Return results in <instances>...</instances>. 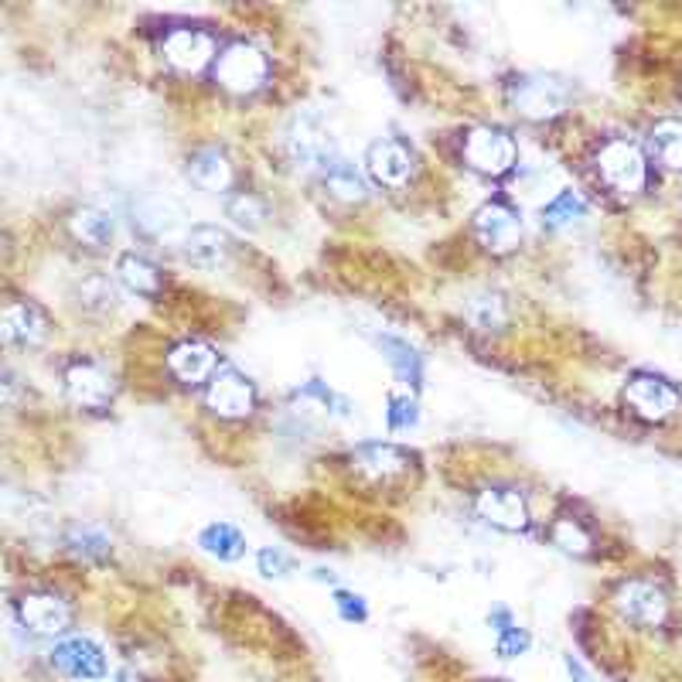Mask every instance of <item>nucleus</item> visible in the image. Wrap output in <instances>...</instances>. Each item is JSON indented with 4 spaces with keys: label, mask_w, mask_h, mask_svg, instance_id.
<instances>
[{
    "label": "nucleus",
    "mask_w": 682,
    "mask_h": 682,
    "mask_svg": "<svg viewBox=\"0 0 682 682\" xmlns=\"http://www.w3.org/2000/svg\"><path fill=\"white\" fill-rule=\"evenodd\" d=\"M287 151L301 168L308 171H328L338 158H334V137L331 127L318 117V113H301L290 120L287 130Z\"/></svg>",
    "instance_id": "obj_1"
},
{
    "label": "nucleus",
    "mask_w": 682,
    "mask_h": 682,
    "mask_svg": "<svg viewBox=\"0 0 682 682\" xmlns=\"http://www.w3.org/2000/svg\"><path fill=\"white\" fill-rule=\"evenodd\" d=\"M598 171L608 181V188H614L618 194H639L649 181V164L645 154L635 148L631 140H608L601 154H598Z\"/></svg>",
    "instance_id": "obj_2"
},
{
    "label": "nucleus",
    "mask_w": 682,
    "mask_h": 682,
    "mask_svg": "<svg viewBox=\"0 0 682 682\" xmlns=\"http://www.w3.org/2000/svg\"><path fill=\"white\" fill-rule=\"evenodd\" d=\"M267 56L260 52L257 44H247V41H235L229 44L225 52L219 56L215 62V79L222 89L235 92V96H247V92H257L263 82H267Z\"/></svg>",
    "instance_id": "obj_3"
},
{
    "label": "nucleus",
    "mask_w": 682,
    "mask_h": 682,
    "mask_svg": "<svg viewBox=\"0 0 682 682\" xmlns=\"http://www.w3.org/2000/svg\"><path fill=\"white\" fill-rule=\"evenodd\" d=\"M509 103L525 120H553L566 107V92L546 76H515L509 82Z\"/></svg>",
    "instance_id": "obj_4"
},
{
    "label": "nucleus",
    "mask_w": 682,
    "mask_h": 682,
    "mask_svg": "<svg viewBox=\"0 0 682 682\" xmlns=\"http://www.w3.org/2000/svg\"><path fill=\"white\" fill-rule=\"evenodd\" d=\"M614 611L635 628H662L669 618V598L649 580H624L614 591Z\"/></svg>",
    "instance_id": "obj_5"
},
{
    "label": "nucleus",
    "mask_w": 682,
    "mask_h": 682,
    "mask_svg": "<svg viewBox=\"0 0 682 682\" xmlns=\"http://www.w3.org/2000/svg\"><path fill=\"white\" fill-rule=\"evenodd\" d=\"M464 158L481 174H505L515 164V140L499 127H474L464 140Z\"/></svg>",
    "instance_id": "obj_6"
},
{
    "label": "nucleus",
    "mask_w": 682,
    "mask_h": 682,
    "mask_svg": "<svg viewBox=\"0 0 682 682\" xmlns=\"http://www.w3.org/2000/svg\"><path fill=\"white\" fill-rule=\"evenodd\" d=\"M205 403L215 417H225V420H239V417H250L253 407H257V389L253 382L235 372V369H222L212 375L209 382V393H205Z\"/></svg>",
    "instance_id": "obj_7"
},
{
    "label": "nucleus",
    "mask_w": 682,
    "mask_h": 682,
    "mask_svg": "<svg viewBox=\"0 0 682 682\" xmlns=\"http://www.w3.org/2000/svg\"><path fill=\"white\" fill-rule=\"evenodd\" d=\"M624 400L642 420H665L679 407V389L672 382H665L662 375L639 372L624 385Z\"/></svg>",
    "instance_id": "obj_8"
},
{
    "label": "nucleus",
    "mask_w": 682,
    "mask_h": 682,
    "mask_svg": "<svg viewBox=\"0 0 682 682\" xmlns=\"http://www.w3.org/2000/svg\"><path fill=\"white\" fill-rule=\"evenodd\" d=\"M474 235L484 250L492 253H509L519 247V235H522V225H519V215L505 205V202H489L474 212Z\"/></svg>",
    "instance_id": "obj_9"
},
{
    "label": "nucleus",
    "mask_w": 682,
    "mask_h": 682,
    "mask_svg": "<svg viewBox=\"0 0 682 682\" xmlns=\"http://www.w3.org/2000/svg\"><path fill=\"white\" fill-rule=\"evenodd\" d=\"M474 512H478L484 522H489V525L502 529V532H522V529L529 525V505H525V499H522L515 489H502V484H492V489L478 492Z\"/></svg>",
    "instance_id": "obj_10"
},
{
    "label": "nucleus",
    "mask_w": 682,
    "mask_h": 682,
    "mask_svg": "<svg viewBox=\"0 0 682 682\" xmlns=\"http://www.w3.org/2000/svg\"><path fill=\"white\" fill-rule=\"evenodd\" d=\"M215 41L199 28H174L164 38V59L178 72H199L212 62Z\"/></svg>",
    "instance_id": "obj_11"
},
{
    "label": "nucleus",
    "mask_w": 682,
    "mask_h": 682,
    "mask_svg": "<svg viewBox=\"0 0 682 682\" xmlns=\"http://www.w3.org/2000/svg\"><path fill=\"white\" fill-rule=\"evenodd\" d=\"M52 665L69 679H103L107 675V652L89 639H66L52 652Z\"/></svg>",
    "instance_id": "obj_12"
},
{
    "label": "nucleus",
    "mask_w": 682,
    "mask_h": 682,
    "mask_svg": "<svg viewBox=\"0 0 682 682\" xmlns=\"http://www.w3.org/2000/svg\"><path fill=\"white\" fill-rule=\"evenodd\" d=\"M66 393L76 407H86V410H103L110 400H113V382L110 375L92 365V362H76L69 365L66 372Z\"/></svg>",
    "instance_id": "obj_13"
},
{
    "label": "nucleus",
    "mask_w": 682,
    "mask_h": 682,
    "mask_svg": "<svg viewBox=\"0 0 682 682\" xmlns=\"http://www.w3.org/2000/svg\"><path fill=\"white\" fill-rule=\"evenodd\" d=\"M365 168H369L375 184H382V188H403L410 181V174H413V158H410V151L403 148V143L379 140V143H372L369 154H365Z\"/></svg>",
    "instance_id": "obj_14"
},
{
    "label": "nucleus",
    "mask_w": 682,
    "mask_h": 682,
    "mask_svg": "<svg viewBox=\"0 0 682 682\" xmlns=\"http://www.w3.org/2000/svg\"><path fill=\"white\" fill-rule=\"evenodd\" d=\"M352 468L372 481V484H385V481H393L400 474L410 471V454L393 448V444H362L355 454H352Z\"/></svg>",
    "instance_id": "obj_15"
},
{
    "label": "nucleus",
    "mask_w": 682,
    "mask_h": 682,
    "mask_svg": "<svg viewBox=\"0 0 682 682\" xmlns=\"http://www.w3.org/2000/svg\"><path fill=\"white\" fill-rule=\"evenodd\" d=\"M18 614L31 631H38V635H62L72 621L69 604L56 594H24L18 601Z\"/></svg>",
    "instance_id": "obj_16"
},
{
    "label": "nucleus",
    "mask_w": 682,
    "mask_h": 682,
    "mask_svg": "<svg viewBox=\"0 0 682 682\" xmlns=\"http://www.w3.org/2000/svg\"><path fill=\"white\" fill-rule=\"evenodd\" d=\"M215 362H219L215 349L202 345V341H181V345H174L171 355H168V369H171L181 382H188V385L212 379Z\"/></svg>",
    "instance_id": "obj_17"
},
{
    "label": "nucleus",
    "mask_w": 682,
    "mask_h": 682,
    "mask_svg": "<svg viewBox=\"0 0 682 682\" xmlns=\"http://www.w3.org/2000/svg\"><path fill=\"white\" fill-rule=\"evenodd\" d=\"M44 334H48V318L34 304H28V301L8 304V311H4V338L11 341V345H24V349L28 345H41Z\"/></svg>",
    "instance_id": "obj_18"
},
{
    "label": "nucleus",
    "mask_w": 682,
    "mask_h": 682,
    "mask_svg": "<svg viewBox=\"0 0 682 682\" xmlns=\"http://www.w3.org/2000/svg\"><path fill=\"white\" fill-rule=\"evenodd\" d=\"M184 257L194 267L215 270L229 260V235L215 225H194L184 239Z\"/></svg>",
    "instance_id": "obj_19"
},
{
    "label": "nucleus",
    "mask_w": 682,
    "mask_h": 682,
    "mask_svg": "<svg viewBox=\"0 0 682 682\" xmlns=\"http://www.w3.org/2000/svg\"><path fill=\"white\" fill-rule=\"evenodd\" d=\"M188 174H191V181L199 184V188H205V191H229V184H232V164H229V158L219 151V148H205V151H199L191 158V164H188Z\"/></svg>",
    "instance_id": "obj_20"
},
{
    "label": "nucleus",
    "mask_w": 682,
    "mask_h": 682,
    "mask_svg": "<svg viewBox=\"0 0 682 682\" xmlns=\"http://www.w3.org/2000/svg\"><path fill=\"white\" fill-rule=\"evenodd\" d=\"M133 215H137V225L148 235H154V239L174 235L181 229V219H184L181 209L174 202H168V199H143Z\"/></svg>",
    "instance_id": "obj_21"
},
{
    "label": "nucleus",
    "mask_w": 682,
    "mask_h": 682,
    "mask_svg": "<svg viewBox=\"0 0 682 682\" xmlns=\"http://www.w3.org/2000/svg\"><path fill=\"white\" fill-rule=\"evenodd\" d=\"M69 229H72V235L82 242V247H92V250L110 247L113 235H117V225L103 209H79L69 219Z\"/></svg>",
    "instance_id": "obj_22"
},
{
    "label": "nucleus",
    "mask_w": 682,
    "mask_h": 682,
    "mask_svg": "<svg viewBox=\"0 0 682 682\" xmlns=\"http://www.w3.org/2000/svg\"><path fill=\"white\" fill-rule=\"evenodd\" d=\"M379 349L385 352L389 365L397 369V375H400L403 382H410L413 389L423 385V362H420V355H417V349L410 345V341L393 338V334H382V338H379Z\"/></svg>",
    "instance_id": "obj_23"
},
{
    "label": "nucleus",
    "mask_w": 682,
    "mask_h": 682,
    "mask_svg": "<svg viewBox=\"0 0 682 682\" xmlns=\"http://www.w3.org/2000/svg\"><path fill=\"white\" fill-rule=\"evenodd\" d=\"M652 154L669 168V171H682V120H662L652 127Z\"/></svg>",
    "instance_id": "obj_24"
},
{
    "label": "nucleus",
    "mask_w": 682,
    "mask_h": 682,
    "mask_svg": "<svg viewBox=\"0 0 682 682\" xmlns=\"http://www.w3.org/2000/svg\"><path fill=\"white\" fill-rule=\"evenodd\" d=\"M202 550L215 560H239L247 553V540H242V532L232 529L229 522H215L202 532Z\"/></svg>",
    "instance_id": "obj_25"
},
{
    "label": "nucleus",
    "mask_w": 682,
    "mask_h": 682,
    "mask_svg": "<svg viewBox=\"0 0 682 682\" xmlns=\"http://www.w3.org/2000/svg\"><path fill=\"white\" fill-rule=\"evenodd\" d=\"M324 188L334 194L338 202H362L365 199V181L349 161H334L324 171Z\"/></svg>",
    "instance_id": "obj_26"
},
{
    "label": "nucleus",
    "mask_w": 682,
    "mask_h": 682,
    "mask_svg": "<svg viewBox=\"0 0 682 682\" xmlns=\"http://www.w3.org/2000/svg\"><path fill=\"white\" fill-rule=\"evenodd\" d=\"M117 277L127 290H133V294H158L161 290V273L140 257H123L117 263Z\"/></svg>",
    "instance_id": "obj_27"
},
{
    "label": "nucleus",
    "mask_w": 682,
    "mask_h": 682,
    "mask_svg": "<svg viewBox=\"0 0 682 682\" xmlns=\"http://www.w3.org/2000/svg\"><path fill=\"white\" fill-rule=\"evenodd\" d=\"M294 403H301V407H314V410H321V413H328V417H352V403L345 400V397H338V393H331V389L324 385V382H308L304 389H298L294 393Z\"/></svg>",
    "instance_id": "obj_28"
},
{
    "label": "nucleus",
    "mask_w": 682,
    "mask_h": 682,
    "mask_svg": "<svg viewBox=\"0 0 682 682\" xmlns=\"http://www.w3.org/2000/svg\"><path fill=\"white\" fill-rule=\"evenodd\" d=\"M588 215V205H583V199L576 191H560L556 199L543 209V225H550V229H566V225H573L576 219H583Z\"/></svg>",
    "instance_id": "obj_29"
},
{
    "label": "nucleus",
    "mask_w": 682,
    "mask_h": 682,
    "mask_svg": "<svg viewBox=\"0 0 682 682\" xmlns=\"http://www.w3.org/2000/svg\"><path fill=\"white\" fill-rule=\"evenodd\" d=\"M225 215L239 225V229H260L263 219H267V205L257 199V194H232L229 205H225Z\"/></svg>",
    "instance_id": "obj_30"
},
{
    "label": "nucleus",
    "mask_w": 682,
    "mask_h": 682,
    "mask_svg": "<svg viewBox=\"0 0 682 682\" xmlns=\"http://www.w3.org/2000/svg\"><path fill=\"white\" fill-rule=\"evenodd\" d=\"M468 318L481 328V331H492L505 324V304L499 294H481L468 301Z\"/></svg>",
    "instance_id": "obj_31"
},
{
    "label": "nucleus",
    "mask_w": 682,
    "mask_h": 682,
    "mask_svg": "<svg viewBox=\"0 0 682 682\" xmlns=\"http://www.w3.org/2000/svg\"><path fill=\"white\" fill-rule=\"evenodd\" d=\"M553 543H556L560 550H566V553L583 556V553H591V532L583 529L576 519H560V522L553 525Z\"/></svg>",
    "instance_id": "obj_32"
},
{
    "label": "nucleus",
    "mask_w": 682,
    "mask_h": 682,
    "mask_svg": "<svg viewBox=\"0 0 682 682\" xmlns=\"http://www.w3.org/2000/svg\"><path fill=\"white\" fill-rule=\"evenodd\" d=\"M69 546H72V553L92 556V560H103L110 553V540H107V535H100V532H92V529L72 532L69 535Z\"/></svg>",
    "instance_id": "obj_33"
},
{
    "label": "nucleus",
    "mask_w": 682,
    "mask_h": 682,
    "mask_svg": "<svg viewBox=\"0 0 682 682\" xmlns=\"http://www.w3.org/2000/svg\"><path fill=\"white\" fill-rule=\"evenodd\" d=\"M385 407H389V410H385L389 430H410V427H417L420 413H417V403H413L410 397H389Z\"/></svg>",
    "instance_id": "obj_34"
},
{
    "label": "nucleus",
    "mask_w": 682,
    "mask_h": 682,
    "mask_svg": "<svg viewBox=\"0 0 682 682\" xmlns=\"http://www.w3.org/2000/svg\"><path fill=\"white\" fill-rule=\"evenodd\" d=\"M82 304L86 308H110L113 304V287L107 277H89L82 280Z\"/></svg>",
    "instance_id": "obj_35"
},
{
    "label": "nucleus",
    "mask_w": 682,
    "mask_h": 682,
    "mask_svg": "<svg viewBox=\"0 0 682 682\" xmlns=\"http://www.w3.org/2000/svg\"><path fill=\"white\" fill-rule=\"evenodd\" d=\"M495 649H499V655H502V659H515V655H522V652L529 649V635H525L522 628L509 624V628H502V631H499V642H495Z\"/></svg>",
    "instance_id": "obj_36"
},
{
    "label": "nucleus",
    "mask_w": 682,
    "mask_h": 682,
    "mask_svg": "<svg viewBox=\"0 0 682 682\" xmlns=\"http://www.w3.org/2000/svg\"><path fill=\"white\" fill-rule=\"evenodd\" d=\"M334 608H338V614L345 618V621H365L369 618L365 601L359 594H349V591H338L334 594Z\"/></svg>",
    "instance_id": "obj_37"
},
{
    "label": "nucleus",
    "mask_w": 682,
    "mask_h": 682,
    "mask_svg": "<svg viewBox=\"0 0 682 682\" xmlns=\"http://www.w3.org/2000/svg\"><path fill=\"white\" fill-rule=\"evenodd\" d=\"M260 570H263L267 576H287V573H290V560H287L280 550H263V553H260Z\"/></svg>",
    "instance_id": "obj_38"
},
{
    "label": "nucleus",
    "mask_w": 682,
    "mask_h": 682,
    "mask_svg": "<svg viewBox=\"0 0 682 682\" xmlns=\"http://www.w3.org/2000/svg\"><path fill=\"white\" fill-rule=\"evenodd\" d=\"M566 672H570V682H594V675H591L588 669H583L573 655L566 659Z\"/></svg>",
    "instance_id": "obj_39"
}]
</instances>
